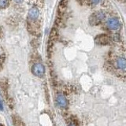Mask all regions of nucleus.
I'll return each mask as SVG.
<instances>
[{
    "instance_id": "obj_1",
    "label": "nucleus",
    "mask_w": 126,
    "mask_h": 126,
    "mask_svg": "<svg viewBox=\"0 0 126 126\" xmlns=\"http://www.w3.org/2000/svg\"><path fill=\"white\" fill-rule=\"evenodd\" d=\"M106 17V14L102 11H98L92 14L89 18V23L92 25H97L102 21Z\"/></svg>"
},
{
    "instance_id": "obj_2",
    "label": "nucleus",
    "mask_w": 126,
    "mask_h": 126,
    "mask_svg": "<svg viewBox=\"0 0 126 126\" xmlns=\"http://www.w3.org/2000/svg\"><path fill=\"white\" fill-rule=\"evenodd\" d=\"M106 26L110 30L116 31L121 28V23L117 17H111L106 21Z\"/></svg>"
},
{
    "instance_id": "obj_3",
    "label": "nucleus",
    "mask_w": 126,
    "mask_h": 126,
    "mask_svg": "<svg viewBox=\"0 0 126 126\" xmlns=\"http://www.w3.org/2000/svg\"><path fill=\"white\" fill-rule=\"evenodd\" d=\"M32 72L36 77H42L45 73V68L40 63H35L32 68Z\"/></svg>"
},
{
    "instance_id": "obj_4",
    "label": "nucleus",
    "mask_w": 126,
    "mask_h": 126,
    "mask_svg": "<svg viewBox=\"0 0 126 126\" xmlns=\"http://www.w3.org/2000/svg\"><path fill=\"white\" fill-rule=\"evenodd\" d=\"M115 66L119 70H126V58L123 56L117 57L115 60Z\"/></svg>"
},
{
    "instance_id": "obj_5",
    "label": "nucleus",
    "mask_w": 126,
    "mask_h": 126,
    "mask_svg": "<svg viewBox=\"0 0 126 126\" xmlns=\"http://www.w3.org/2000/svg\"><path fill=\"white\" fill-rule=\"evenodd\" d=\"M95 43L98 45H107L110 43V39L106 35L101 34L95 37Z\"/></svg>"
},
{
    "instance_id": "obj_6",
    "label": "nucleus",
    "mask_w": 126,
    "mask_h": 126,
    "mask_svg": "<svg viewBox=\"0 0 126 126\" xmlns=\"http://www.w3.org/2000/svg\"><path fill=\"white\" fill-rule=\"evenodd\" d=\"M56 102L59 107L65 109L68 106V101L63 94H58L56 97Z\"/></svg>"
},
{
    "instance_id": "obj_7",
    "label": "nucleus",
    "mask_w": 126,
    "mask_h": 126,
    "mask_svg": "<svg viewBox=\"0 0 126 126\" xmlns=\"http://www.w3.org/2000/svg\"><path fill=\"white\" fill-rule=\"evenodd\" d=\"M39 16V10L36 7L31 8L29 11V17L31 20H36Z\"/></svg>"
},
{
    "instance_id": "obj_8",
    "label": "nucleus",
    "mask_w": 126,
    "mask_h": 126,
    "mask_svg": "<svg viewBox=\"0 0 126 126\" xmlns=\"http://www.w3.org/2000/svg\"><path fill=\"white\" fill-rule=\"evenodd\" d=\"M13 121H14L13 122H14V126H25V125H24L21 119L17 116L14 115L13 117Z\"/></svg>"
},
{
    "instance_id": "obj_9",
    "label": "nucleus",
    "mask_w": 126,
    "mask_h": 126,
    "mask_svg": "<svg viewBox=\"0 0 126 126\" xmlns=\"http://www.w3.org/2000/svg\"><path fill=\"white\" fill-rule=\"evenodd\" d=\"M8 0H0V8H4L7 6Z\"/></svg>"
},
{
    "instance_id": "obj_10",
    "label": "nucleus",
    "mask_w": 126,
    "mask_h": 126,
    "mask_svg": "<svg viewBox=\"0 0 126 126\" xmlns=\"http://www.w3.org/2000/svg\"><path fill=\"white\" fill-rule=\"evenodd\" d=\"M102 0H91V2H92V5H97V4H98Z\"/></svg>"
},
{
    "instance_id": "obj_11",
    "label": "nucleus",
    "mask_w": 126,
    "mask_h": 126,
    "mask_svg": "<svg viewBox=\"0 0 126 126\" xmlns=\"http://www.w3.org/2000/svg\"><path fill=\"white\" fill-rule=\"evenodd\" d=\"M68 126H77V124L75 123V122L73 121H69L68 122Z\"/></svg>"
},
{
    "instance_id": "obj_12",
    "label": "nucleus",
    "mask_w": 126,
    "mask_h": 126,
    "mask_svg": "<svg viewBox=\"0 0 126 126\" xmlns=\"http://www.w3.org/2000/svg\"><path fill=\"white\" fill-rule=\"evenodd\" d=\"M0 110H3V105L1 100H0Z\"/></svg>"
},
{
    "instance_id": "obj_13",
    "label": "nucleus",
    "mask_w": 126,
    "mask_h": 126,
    "mask_svg": "<svg viewBox=\"0 0 126 126\" xmlns=\"http://www.w3.org/2000/svg\"><path fill=\"white\" fill-rule=\"evenodd\" d=\"M14 1L15 2H17V3H21V2H23V0H14Z\"/></svg>"
}]
</instances>
